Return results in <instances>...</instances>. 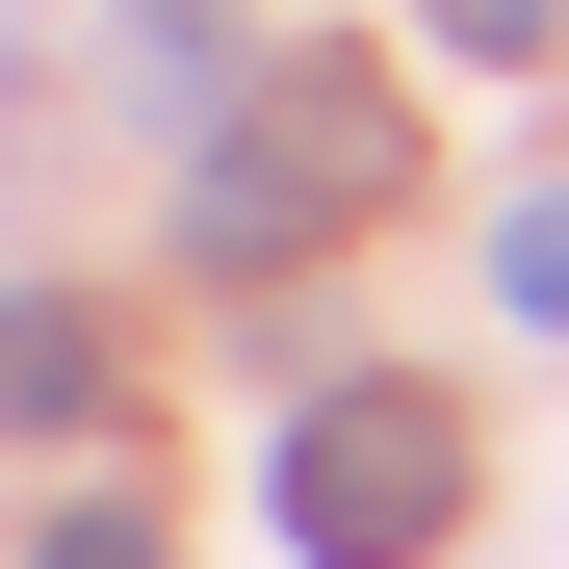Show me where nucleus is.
<instances>
[{"mask_svg": "<svg viewBox=\"0 0 569 569\" xmlns=\"http://www.w3.org/2000/svg\"><path fill=\"white\" fill-rule=\"evenodd\" d=\"M389 181H415V104H389L362 52H284V78H233V104H208L181 233H208V259H311V233L389 208Z\"/></svg>", "mask_w": 569, "mask_h": 569, "instance_id": "nucleus-1", "label": "nucleus"}, {"mask_svg": "<svg viewBox=\"0 0 569 569\" xmlns=\"http://www.w3.org/2000/svg\"><path fill=\"white\" fill-rule=\"evenodd\" d=\"M104 78H130L156 130H208V104H233V27H208V0H130V27H104Z\"/></svg>", "mask_w": 569, "mask_h": 569, "instance_id": "nucleus-4", "label": "nucleus"}, {"mask_svg": "<svg viewBox=\"0 0 569 569\" xmlns=\"http://www.w3.org/2000/svg\"><path fill=\"white\" fill-rule=\"evenodd\" d=\"M284 543H311V569L466 543V415L440 389H311V415H284Z\"/></svg>", "mask_w": 569, "mask_h": 569, "instance_id": "nucleus-2", "label": "nucleus"}, {"mask_svg": "<svg viewBox=\"0 0 569 569\" xmlns=\"http://www.w3.org/2000/svg\"><path fill=\"white\" fill-rule=\"evenodd\" d=\"M27 569H156V492H52V518H27Z\"/></svg>", "mask_w": 569, "mask_h": 569, "instance_id": "nucleus-5", "label": "nucleus"}, {"mask_svg": "<svg viewBox=\"0 0 569 569\" xmlns=\"http://www.w3.org/2000/svg\"><path fill=\"white\" fill-rule=\"evenodd\" d=\"M104 415V311L78 284H0V440H78Z\"/></svg>", "mask_w": 569, "mask_h": 569, "instance_id": "nucleus-3", "label": "nucleus"}, {"mask_svg": "<svg viewBox=\"0 0 569 569\" xmlns=\"http://www.w3.org/2000/svg\"><path fill=\"white\" fill-rule=\"evenodd\" d=\"M415 27H440V52H543L569 0H415Z\"/></svg>", "mask_w": 569, "mask_h": 569, "instance_id": "nucleus-7", "label": "nucleus"}, {"mask_svg": "<svg viewBox=\"0 0 569 569\" xmlns=\"http://www.w3.org/2000/svg\"><path fill=\"white\" fill-rule=\"evenodd\" d=\"M492 284H518V311H569V181H543V208L492 233Z\"/></svg>", "mask_w": 569, "mask_h": 569, "instance_id": "nucleus-6", "label": "nucleus"}]
</instances>
